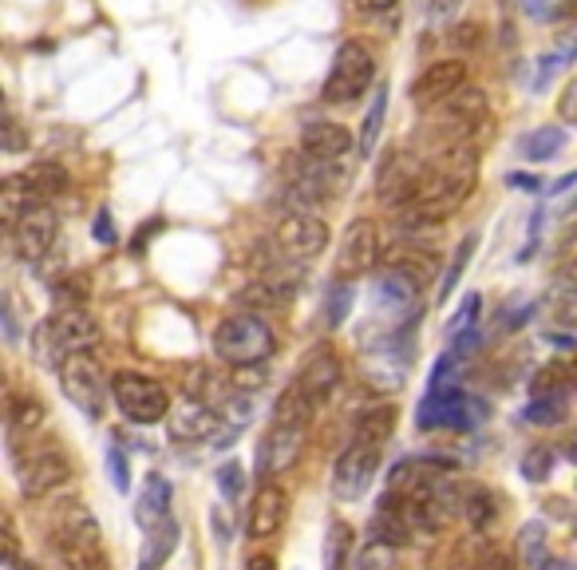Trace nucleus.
<instances>
[{"mask_svg":"<svg viewBox=\"0 0 577 570\" xmlns=\"http://www.w3.org/2000/svg\"><path fill=\"white\" fill-rule=\"evenodd\" d=\"M474 183H479V147H471V139L439 147L432 163L423 166L412 202L400 207V230L415 234L423 226L447 222L467 207V198L474 195Z\"/></svg>","mask_w":577,"mask_h":570,"instance_id":"1","label":"nucleus"},{"mask_svg":"<svg viewBox=\"0 0 577 570\" xmlns=\"http://www.w3.org/2000/svg\"><path fill=\"white\" fill-rule=\"evenodd\" d=\"M99 341H104V329L87 310H56L36 325V357L56 369L75 353H95Z\"/></svg>","mask_w":577,"mask_h":570,"instance_id":"2","label":"nucleus"},{"mask_svg":"<svg viewBox=\"0 0 577 570\" xmlns=\"http://www.w3.org/2000/svg\"><path fill=\"white\" fill-rule=\"evenodd\" d=\"M486 115H491L486 92L467 83V88H459L455 95H447V100H439L435 107H427V112H423V127H427V136L439 147L467 143V139L486 124Z\"/></svg>","mask_w":577,"mask_h":570,"instance_id":"3","label":"nucleus"},{"mask_svg":"<svg viewBox=\"0 0 577 570\" xmlns=\"http://www.w3.org/2000/svg\"><path fill=\"white\" fill-rule=\"evenodd\" d=\"M210 345H214L217 361H226L229 369H234V364L269 361V357L278 353V337H273V329H269L266 317H261L258 310L234 313L226 322H217Z\"/></svg>","mask_w":577,"mask_h":570,"instance_id":"4","label":"nucleus"},{"mask_svg":"<svg viewBox=\"0 0 577 570\" xmlns=\"http://www.w3.org/2000/svg\"><path fill=\"white\" fill-rule=\"evenodd\" d=\"M372 83H376V56H372V48L361 40H344L337 48V56H332L320 100L332 107L356 104V100H364L372 92Z\"/></svg>","mask_w":577,"mask_h":570,"instance_id":"5","label":"nucleus"},{"mask_svg":"<svg viewBox=\"0 0 577 570\" xmlns=\"http://www.w3.org/2000/svg\"><path fill=\"white\" fill-rule=\"evenodd\" d=\"M111 400L123 412V420H131V424H158L175 408L163 381H155V376L146 373H134V369L111 373Z\"/></svg>","mask_w":577,"mask_h":570,"instance_id":"6","label":"nucleus"},{"mask_svg":"<svg viewBox=\"0 0 577 570\" xmlns=\"http://www.w3.org/2000/svg\"><path fill=\"white\" fill-rule=\"evenodd\" d=\"M60 388L87 420H99L107 400H111V376L104 373V364H99L95 353L68 357V361L60 364Z\"/></svg>","mask_w":577,"mask_h":570,"instance_id":"7","label":"nucleus"},{"mask_svg":"<svg viewBox=\"0 0 577 570\" xmlns=\"http://www.w3.org/2000/svg\"><path fill=\"white\" fill-rule=\"evenodd\" d=\"M12 456H16V484L24 499H48L72 479V460L56 444H44L36 452H12Z\"/></svg>","mask_w":577,"mask_h":570,"instance_id":"8","label":"nucleus"},{"mask_svg":"<svg viewBox=\"0 0 577 570\" xmlns=\"http://www.w3.org/2000/svg\"><path fill=\"white\" fill-rule=\"evenodd\" d=\"M376 266H384V242H380V226L372 218H356L349 230H344L341 249H337V281H356L368 278Z\"/></svg>","mask_w":577,"mask_h":570,"instance_id":"9","label":"nucleus"},{"mask_svg":"<svg viewBox=\"0 0 577 570\" xmlns=\"http://www.w3.org/2000/svg\"><path fill=\"white\" fill-rule=\"evenodd\" d=\"M332 230L329 222L317 214V210H285L278 218V230H273V242L285 249L288 258L297 261H313L329 249Z\"/></svg>","mask_w":577,"mask_h":570,"instance_id":"10","label":"nucleus"},{"mask_svg":"<svg viewBox=\"0 0 577 570\" xmlns=\"http://www.w3.org/2000/svg\"><path fill=\"white\" fill-rule=\"evenodd\" d=\"M380 444H361V440H349L337 464H332V496L337 499H361L372 488V479L380 472Z\"/></svg>","mask_w":577,"mask_h":570,"instance_id":"11","label":"nucleus"},{"mask_svg":"<svg viewBox=\"0 0 577 570\" xmlns=\"http://www.w3.org/2000/svg\"><path fill=\"white\" fill-rule=\"evenodd\" d=\"M9 234H12V249L21 254V261H32V266H36V261H44L52 254L56 234H60V214H56L52 202H40V207H32Z\"/></svg>","mask_w":577,"mask_h":570,"instance_id":"12","label":"nucleus"},{"mask_svg":"<svg viewBox=\"0 0 577 570\" xmlns=\"http://www.w3.org/2000/svg\"><path fill=\"white\" fill-rule=\"evenodd\" d=\"M288 523V491L281 488L278 479H266L254 499H249V511H246V531L254 543H269L278 539L281 531Z\"/></svg>","mask_w":577,"mask_h":570,"instance_id":"13","label":"nucleus"},{"mask_svg":"<svg viewBox=\"0 0 577 570\" xmlns=\"http://www.w3.org/2000/svg\"><path fill=\"white\" fill-rule=\"evenodd\" d=\"M423 166L415 155H408V151H400L396 147L392 155L384 159L380 166V175H376V198H380L384 207H408L415 195V187H420V178H423Z\"/></svg>","mask_w":577,"mask_h":570,"instance_id":"14","label":"nucleus"},{"mask_svg":"<svg viewBox=\"0 0 577 570\" xmlns=\"http://www.w3.org/2000/svg\"><path fill=\"white\" fill-rule=\"evenodd\" d=\"M305 440H309V424H285V420H273V428L266 432V444H261V476L278 479L285 472H293L305 452Z\"/></svg>","mask_w":577,"mask_h":570,"instance_id":"15","label":"nucleus"},{"mask_svg":"<svg viewBox=\"0 0 577 570\" xmlns=\"http://www.w3.org/2000/svg\"><path fill=\"white\" fill-rule=\"evenodd\" d=\"M459 88H467V63L459 60V56H447V60H435L427 63L420 75L412 80V104L420 107V112H427V107H435L439 100H447V95H455Z\"/></svg>","mask_w":577,"mask_h":570,"instance_id":"16","label":"nucleus"},{"mask_svg":"<svg viewBox=\"0 0 577 570\" xmlns=\"http://www.w3.org/2000/svg\"><path fill=\"white\" fill-rule=\"evenodd\" d=\"M217 428H222L217 408L207 405V400H198V396L178 400V405L170 408V416H166V432H170L175 444H198V440H210Z\"/></svg>","mask_w":577,"mask_h":570,"instance_id":"17","label":"nucleus"},{"mask_svg":"<svg viewBox=\"0 0 577 570\" xmlns=\"http://www.w3.org/2000/svg\"><path fill=\"white\" fill-rule=\"evenodd\" d=\"M341 376H344V369H341V361H337V353H329V349L320 345V349H313V353L297 364V373H293V384H297L301 393L309 396L313 405L320 408L332 393H337Z\"/></svg>","mask_w":577,"mask_h":570,"instance_id":"18","label":"nucleus"},{"mask_svg":"<svg viewBox=\"0 0 577 570\" xmlns=\"http://www.w3.org/2000/svg\"><path fill=\"white\" fill-rule=\"evenodd\" d=\"M356 147V136H352L344 124H332V119H309L301 127V151L309 159H325V163H341Z\"/></svg>","mask_w":577,"mask_h":570,"instance_id":"19","label":"nucleus"},{"mask_svg":"<svg viewBox=\"0 0 577 570\" xmlns=\"http://www.w3.org/2000/svg\"><path fill=\"white\" fill-rule=\"evenodd\" d=\"M435 266H439V254L415 239L384 246V270H396V274H403V278H412L420 290L435 281Z\"/></svg>","mask_w":577,"mask_h":570,"instance_id":"20","label":"nucleus"},{"mask_svg":"<svg viewBox=\"0 0 577 570\" xmlns=\"http://www.w3.org/2000/svg\"><path fill=\"white\" fill-rule=\"evenodd\" d=\"M48 531L52 539H72V543H99V523L87 511L83 499H60L48 508Z\"/></svg>","mask_w":577,"mask_h":570,"instance_id":"21","label":"nucleus"},{"mask_svg":"<svg viewBox=\"0 0 577 570\" xmlns=\"http://www.w3.org/2000/svg\"><path fill=\"white\" fill-rule=\"evenodd\" d=\"M368 535H372V543H384V547L396 550V547H408V543H412L415 527H412V519H408V511H403L392 496H384V503L372 511V519H368Z\"/></svg>","mask_w":577,"mask_h":570,"instance_id":"22","label":"nucleus"},{"mask_svg":"<svg viewBox=\"0 0 577 570\" xmlns=\"http://www.w3.org/2000/svg\"><path fill=\"white\" fill-rule=\"evenodd\" d=\"M166 519H170V484L155 472V476H146L143 491L134 499V523L143 531H155L163 527Z\"/></svg>","mask_w":577,"mask_h":570,"instance_id":"23","label":"nucleus"},{"mask_svg":"<svg viewBox=\"0 0 577 570\" xmlns=\"http://www.w3.org/2000/svg\"><path fill=\"white\" fill-rule=\"evenodd\" d=\"M396 424H400V408L396 405H368L356 412V420H352V435L349 440H361V444H388L396 432Z\"/></svg>","mask_w":577,"mask_h":570,"instance_id":"24","label":"nucleus"},{"mask_svg":"<svg viewBox=\"0 0 577 570\" xmlns=\"http://www.w3.org/2000/svg\"><path fill=\"white\" fill-rule=\"evenodd\" d=\"M40 202H44V198L36 195V187H32L28 178H24V171H12V175H4V183H0V218H4V226L12 230L32 207H40Z\"/></svg>","mask_w":577,"mask_h":570,"instance_id":"25","label":"nucleus"},{"mask_svg":"<svg viewBox=\"0 0 577 570\" xmlns=\"http://www.w3.org/2000/svg\"><path fill=\"white\" fill-rule=\"evenodd\" d=\"M48 424V408H44L40 396L32 393H21L9 400V435L12 444H21V440H32V435L40 432Z\"/></svg>","mask_w":577,"mask_h":570,"instance_id":"26","label":"nucleus"},{"mask_svg":"<svg viewBox=\"0 0 577 570\" xmlns=\"http://www.w3.org/2000/svg\"><path fill=\"white\" fill-rule=\"evenodd\" d=\"M24 178H28L32 187H36V195L44 198V202H52V198L68 195L72 190V175L63 171L60 163H52V159H32L28 166H21Z\"/></svg>","mask_w":577,"mask_h":570,"instance_id":"27","label":"nucleus"},{"mask_svg":"<svg viewBox=\"0 0 577 570\" xmlns=\"http://www.w3.org/2000/svg\"><path fill=\"white\" fill-rule=\"evenodd\" d=\"M178 535H182V527H178L175 519H166L163 527L146 531L143 555H139V570H163V567H166V559L175 555Z\"/></svg>","mask_w":577,"mask_h":570,"instance_id":"28","label":"nucleus"},{"mask_svg":"<svg viewBox=\"0 0 577 570\" xmlns=\"http://www.w3.org/2000/svg\"><path fill=\"white\" fill-rule=\"evenodd\" d=\"M577 388V357H557V361L542 364L534 376V393L569 396Z\"/></svg>","mask_w":577,"mask_h":570,"instance_id":"29","label":"nucleus"},{"mask_svg":"<svg viewBox=\"0 0 577 570\" xmlns=\"http://www.w3.org/2000/svg\"><path fill=\"white\" fill-rule=\"evenodd\" d=\"M562 147H566V127L546 124V127H534L530 136H522L518 151H522V159H530V163H550Z\"/></svg>","mask_w":577,"mask_h":570,"instance_id":"30","label":"nucleus"},{"mask_svg":"<svg viewBox=\"0 0 577 570\" xmlns=\"http://www.w3.org/2000/svg\"><path fill=\"white\" fill-rule=\"evenodd\" d=\"M384 115H388V83L380 80V92L372 95V107H368V115H364V124H361V139H356V151H361V159L376 155V147H380Z\"/></svg>","mask_w":577,"mask_h":570,"instance_id":"31","label":"nucleus"},{"mask_svg":"<svg viewBox=\"0 0 577 570\" xmlns=\"http://www.w3.org/2000/svg\"><path fill=\"white\" fill-rule=\"evenodd\" d=\"M352 527L344 519H332L329 531H325V570H349L352 559Z\"/></svg>","mask_w":577,"mask_h":570,"instance_id":"32","label":"nucleus"},{"mask_svg":"<svg viewBox=\"0 0 577 570\" xmlns=\"http://www.w3.org/2000/svg\"><path fill=\"white\" fill-rule=\"evenodd\" d=\"M463 515L474 523V531H486L491 523L498 519V499L491 496L486 488H479V484H467V491H463Z\"/></svg>","mask_w":577,"mask_h":570,"instance_id":"33","label":"nucleus"},{"mask_svg":"<svg viewBox=\"0 0 577 570\" xmlns=\"http://www.w3.org/2000/svg\"><path fill=\"white\" fill-rule=\"evenodd\" d=\"M479 249V234H463V242L455 246V254H451V261H447V270H444V278H439V301H447L455 293V286L463 281V274H467V261H471V254Z\"/></svg>","mask_w":577,"mask_h":570,"instance_id":"34","label":"nucleus"},{"mask_svg":"<svg viewBox=\"0 0 577 570\" xmlns=\"http://www.w3.org/2000/svg\"><path fill=\"white\" fill-rule=\"evenodd\" d=\"M522 420L526 424H562L566 420V396H550V393H534V400L522 408Z\"/></svg>","mask_w":577,"mask_h":570,"instance_id":"35","label":"nucleus"},{"mask_svg":"<svg viewBox=\"0 0 577 570\" xmlns=\"http://www.w3.org/2000/svg\"><path fill=\"white\" fill-rule=\"evenodd\" d=\"M52 301H56V310H83V305H87V278H83V274H72V278L52 281Z\"/></svg>","mask_w":577,"mask_h":570,"instance_id":"36","label":"nucleus"},{"mask_svg":"<svg viewBox=\"0 0 577 570\" xmlns=\"http://www.w3.org/2000/svg\"><path fill=\"white\" fill-rule=\"evenodd\" d=\"M518 472H522L530 484H542V479H550V472H554V447L534 444L522 460H518Z\"/></svg>","mask_w":577,"mask_h":570,"instance_id":"37","label":"nucleus"},{"mask_svg":"<svg viewBox=\"0 0 577 570\" xmlns=\"http://www.w3.org/2000/svg\"><path fill=\"white\" fill-rule=\"evenodd\" d=\"M522 559H526V567L530 570L554 567V559H550V550H546V531L534 527V523L522 531Z\"/></svg>","mask_w":577,"mask_h":570,"instance_id":"38","label":"nucleus"},{"mask_svg":"<svg viewBox=\"0 0 577 570\" xmlns=\"http://www.w3.org/2000/svg\"><path fill=\"white\" fill-rule=\"evenodd\" d=\"M352 301H356V290H352V281H337L329 290V298H325V322L337 329V325H344V317L352 313Z\"/></svg>","mask_w":577,"mask_h":570,"instance_id":"39","label":"nucleus"},{"mask_svg":"<svg viewBox=\"0 0 577 570\" xmlns=\"http://www.w3.org/2000/svg\"><path fill=\"white\" fill-rule=\"evenodd\" d=\"M269 381V364L258 361V364H234L229 369V384H234L237 393H258V388H266Z\"/></svg>","mask_w":577,"mask_h":570,"instance_id":"40","label":"nucleus"},{"mask_svg":"<svg viewBox=\"0 0 577 570\" xmlns=\"http://www.w3.org/2000/svg\"><path fill=\"white\" fill-rule=\"evenodd\" d=\"M107 472H111V484L119 496H127V488H131V460H127V452L119 444L107 447Z\"/></svg>","mask_w":577,"mask_h":570,"instance_id":"41","label":"nucleus"},{"mask_svg":"<svg viewBox=\"0 0 577 570\" xmlns=\"http://www.w3.org/2000/svg\"><path fill=\"white\" fill-rule=\"evenodd\" d=\"M479 313H483V298L479 293H467L463 298V305L455 310V317H451V325H447V333H463V329H474V322H479Z\"/></svg>","mask_w":577,"mask_h":570,"instance_id":"42","label":"nucleus"},{"mask_svg":"<svg viewBox=\"0 0 577 570\" xmlns=\"http://www.w3.org/2000/svg\"><path fill=\"white\" fill-rule=\"evenodd\" d=\"M447 40H451L455 48H459V53H471V48H479V44H483V24H474V21L455 24Z\"/></svg>","mask_w":577,"mask_h":570,"instance_id":"43","label":"nucleus"},{"mask_svg":"<svg viewBox=\"0 0 577 570\" xmlns=\"http://www.w3.org/2000/svg\"><path fill=\"white\" fill-rule=\"evenodd\" d=\"M92 239L99 242V246H115V242H119V234H115V226H111V210H107V207H99V210H95Z\"/></svg>","mask_w":577,"mask_h":570,"instance_id":"44","label":"nucleus"},{"mask_svg":"<svg viewBox=\"0 0 577 570\" xmlns=\"http://www.w3.org/2000/svg\"><path fill=\"white\" fill-rule=\"evenodd\" d=\"M217 491L226 499H237V491H242V464L217 467Z\"/></svg>","mask_w":577,"mask_h":570,"instance_id":"45","label":"nucleus"},{"mask_svg":"<svg viewBox=\"0 0 577 570\" xmlns=\"http://www.w3.org/2000/svg\"><path fill=\"white\" fill-rule=\"evenodd\" d=\"M557 115H562L569 127H577V75L562 88V95H557Z\"/></svg>","mask_w":577,"mask_h":570,"instance_id":"46","label":"nucleus"},{"mask_svg":"<svg viewBox=\"0 0 577 570\" xmlns=\"http://www.w3.org/2000/svg\"><path fill=\"white\" fill-rule=\"evenodd\" d=\"M21 562V535H16V519L4 515V567Z\"/></svg>","mask_w":577,"mask_h":570,"instance_id":"47","label":"nucleus"},{"mask_svg":"<svg viewBox=\"0 0 577 570\" xmlns=\"http://www.w3.org/2000/svg\"><path fill=\"white\" fill-rule=\"evenodd\" d=\"M459 9H463V0H427V16H432L435 24L451 21Z\"/></svg>","mask_w":577,"mask_h":570,"instance_id":"48","label":"nucleus"},{"mask_svg":"<svg viewBox=\"0 0 577 570\" xmlns=\"http://www.w3.org/2000/svg\"><path fill=\"white\" fill-rule=\"evenodd\" d=\"M4 151H24V131L16 124V115L4 119Z\"/></svg>","mask_w":577,"mask_h":570,"instance_id":"49","label":"nucleus"},{"mask_svg":"<svg viewBox=\"0 0 577 570\" xmlns=\"http://www.w3.org/2000/svg\"><path fill=\"white\" fill-rule=\"evenodd\" d=\"M506 183H510V187H518V190H526V195H538V190H542V178L526 175V171H510V175H506Z\"/></svg>","mask_w":577,"mask_h":570,"instance_id":"50","label":"nucleus"},{"mask_svg":"<svg viewBox=\"0 0 577 570\" xmlns=\"http://www.w3.org/2000/svg\"><path fill=\"white\" fill-rule=\"evenodd\" d=\"M356 4V12H364V16H384V12H392L400 0H352Z\"/></svg>","mask_w":577,"mask_h":570,"instance_id":"51","label":"nucleus"},{"mask_svg":"<svg viewBox=\"0 0 577 570\" xmlns=\"http://www.w3.org/2000/svg\"><path fill=\"white\" fill-rule=\"evenodd\" d=\"M562 258H566V261H562V270H566L569 278L577 281V230L566 239V246H562Z\"/></svg>","mask_w":577,"mask_h":570,"instance_id":"52","label":"nucleus"},{"mask_svg":"<svg viewBox=\"0 0 577 570\" xmlns=\"http://www.w3.org/2000/svg\"><path fill=\"white\" fill-rule=\"evenodd\" d=\"M246 570H278V559L266 555V550H258V555H249L246 559Z\"/></svg>","mask_w":577,"mask_h":570,"instance_id":"53","label":"nucleus"},{"mask_svg":"<svg viewBox=\"0 0 577 570\" xmlns=\"http://www.w3.org/2000/svg\"><path fill=\"white\" fill-rule=\"evenodd\" d=\"M214 531H217V543H229V515L226 511H214Z\"/></svg>","mask_w":577,"mask_h":570,"instance_id":"54","label":"nucleus"},{"mask_svg":"<svg viewBox=\"0 0 577 570\" xmlns=\"http://www.w3.org/2000/svg\"><path fill=\"white\" fill-rule=\"evenodd\" d=\"M566 12H569V21L577 24V0H569V9H566Z\"/></svg>","mask_w":577,"mask_h":570,"instance_id":"55","label":"nucleus"},{"mask_svg":"<svg viewBox=\"0 0 577 570\" xmlns=\"http://www.w3.org/2000/svg\"><path fill=\"white\" fill-rule=\"evenodd\" d=\"M566 456H569V464H577V435H574V447H569Z\"/></svg>","mask_w":577,"mask_h":570,"instance_id":"56","label":"nucleus"},{"mask_svg":"<svg viewBox=\"0 0 577 570\" xmlns=\"http://www.w3.org/2000/svg\"><path fill=\"white\" fill-rule=\"evenodd\" d=\"M495 570H518V562H498Z\"/></svg>","mask_w":577,"mask_h":570,"instance_id":"57","label":"nucleus"}]
</instances>
